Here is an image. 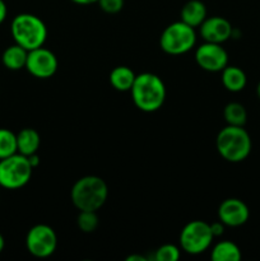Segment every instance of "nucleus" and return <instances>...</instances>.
<instances>
[{
	"label": "nucleus",
	"instance_id": "obj_3",
	"mask_svg": "<svg viewBox=\"0 0 260 261\" xmlns=\"http://www.w3.org/2000/svg\"><path fill=\"white\" fill-rule=\"evenodd\" d=\"M217 150L227 162L239 163L246 160L251 153L252 143L244 126L227 125L217 135Z\"/></svg>",
	"mask_w": 260,
	"mask_h": 261
},
{
	"label": "nucleus",
	"instance_id": "obj_25",
	"mask_svg": "<svg viewBox=\"0 0 260 261\" xmlns=\"http://www.w3.org/2000/svg\"><path fill=\"white\" fill-rule=\"evenodd\" d=\"M7 14H8L7 4H5L4 0H0V24H2V23L5 20Z\"/></svg>",
	"mask_w": 260,
	"mask_h": 261
},
{
	"label": "nucleus",
	"instance_id": "obj_29",
	"mask_svg": "<svg viewBox=\"0 0 260 261\" xmlns=\"http://www.w3.org/2000/svg\"><path fill=\"white\" fill-rule=\"evenodd\" d=\"M4 247H5V240H4V237H3V234L0 233V254L3 252Z\"/></svg>",
	"mask_w": 260,
	"mask_h": 261
},
{
	"label": "nucleus",
	"instance_id": "obj_4",
	"mask_svg": "<svg viewBox=\"0 0 260 261\" xmlns=\"http://www.w3.org/2000/svg\"><path fill=\"white\" fill-rule=\"evenodd\" d=\"M13 40L27 51L41 47L47 38V27L40 17L30 13L15 15L10 24Z\"/></svg>",
	"mask_w": 260,
	"mask_h": 261
},
{
	"label": "nucleus",
	"instance_id": "obj_17",
	"mask_svg": "<svg viewBox=\"0 0 260 261\" xmlns=\"http://www.w3.org/2000/svg\"><path fill=\"white\" fill-rule=\"evenodd\" d=\"M135 73L127 66H116L110 73V83L116 91L127 92L135 81Z\"/></svg>",
	"mask_w": 260,
	"mask_h": 261
},
{
	"label": "nucleus",
	"instance_id": "obj_10",
	"mask_svg": "<svg viewBox=\"0 0 260 261\" xmlns=\"http://www.w3.org/2000/svg\"><path fill=\"white\" fill-rule=\"evenodd\" d=\"M195 61L203 70L217 73L228 65V54L221 43L204 42L196 48Z\"/></svg>",
	"mask_w": 260,
	"mask_h": 261
},
{
	"label": "nucleus",
	"instance_id": "obj_8",
	"mask_svg": "<svg viewBox=\"0 0 260 261\" xmlns=\"http://www.w3.org/2000/svg\"><path fill=\"white\" fill-rule=\"evenodd\" d=\"M25 246L32 256L45 259L51 256L58 247V236L47 224H36L28 231Z\"/></svg>",
	"mask_w": 260,
	"mask_h": 261
},
{
	"label": "nucleus",
	"instance_id": "obj_21",
	"mask_svg": "<svg viewBox=\"0 0 260 261\" xmlns=\"http://www.w3.org/2000/svg\"><path fill=\"white\" fill-rule=\"evenodd\" d=\"M76 224H78L79 229L82 232H84V233H92V232H94L99 224L97 212L79 211L78 218H76Z\"/></svg>",
	"mask_w": 260,
	"mask_h": 261
},
{
	"label": "nucleus",
	"instance_id": "obj_24",
	"mask_svg": "<svg viewBox=\"0 0 260 261\" xmlns=\"http://www.w3.org/2000/svg\"><path fill=\"white\" fill-rule=\"evenodd\" d=\"M211 229H212V233H213L214 237H219V236H222V234H223L224 224L222 223V222L218 219V221L211 224Z\"/></svg>",
	"mask_w": 260,
	"mask_h": 261
},
{
	"label": "nucleus",
	"instance_id": "obj_5",
	"mask_svg": "<svg viewBox=\"0 0 260 261\" xmlns=\"http://www.w3.org/2000/svg\"><path fill=\"white\" fill-rule=\"evenodd\" d=\"M33 167L28 157L15 153L0 160V186L7 190H17L30 182Z\"/></svg>",
	"mask_w": 260,
	"mask_h": 261
},
{
	"label": "nucleus",
	"instance_id": "obj_6",
	"mask_svg": "<svg viewBox=\"0 0 260 261\" xmlns=\"http://www.w3.org/2000/svg\"><path fill=\"white\" fill-rule=\"evenodd\" d=\"M196 35L193 27L184 22L171 23L163 30L160 37V46L166 54L183 55L195 46Z\"/></svg>",
	"mask_w": 260,
	"mask_h": 261
},
{
	"label": "nucleus",
	"instance_id": "obj_2",
	"mask_svg": "<svg viewBox=\"0 0 260 261\" xmlns=\"http://www.w3.org/2000/svg\"><path fill=\"white\" fill-rule=\"evenodd\" d=\"M71 201L78 211L97 212L109 196V188L103 178L94 175L81 177L71 188Z\"/></svg>",
	"mask_w": 260,
	"mask_h": 261
},
{
	"label": "nucleus",
	"instance_id": "obj_9",
	"mask_svg": "<svg viewBox=\"0 0 260 261\" xmlns=\"http://www.w3.org/2000/svg\"><path fill=\"white\" fill-rule=\"evenodd\" d=\"M59 61L53 51L43 46L28 51L25 69L31 75L38 79L51 78L58 71Z\"/></svg>",
	"mask_w": 260,
	"mask_h": 261
},
{
	"label": "nucleus",
	"instance_id": "obj_16",
	"mask_svg": "<svg viewBox=\"0 0 260 261\" xmlns=\"http://www.w3.org/2000/svg\"><path fill=\"white\" fill-rule=\"evenodd\" d=\"M27 56L28 51L18 43H14V45L5 48L4 53H3V65L9 70H20V69L25 68Z\"/></svg>",
	"mask_w": 260,
	"mask_h": 261
},
{
	"label": "nucleus",
	"instance_id": "obj_23",
	"mask_svg": "<svg viewBox=\"0 0 260 261\" xmlns=\"http://www.w3.org/2000/svg\"><path fill=\"white\" fill-rule=\"evenodd\" d=\"M97 3L107 14H116L124 8V0H98Z\"/></svg>",
	"mask_w": 260,
	"mask_h": 261
},
{
	"label": "nucleus",
	"instance_id": "obj_14",
	"mask_svg": "<svg viewBox=\"0 0 260 261\" xmlns=\"http://www.w3.org/2000/svg\"><path fill=\"white\" fill-rule=\"evenodd\" d=\"M41 144V137L38 132H36L32 127H24L17 134V148L18 153L28 155L37 153Z\"/></svg>",
	"mask_w": 260,
	"mask_h": 261
},
{
	"label": "nucleus",
	"instance_id": "obj_7",
	"mask_svg": "<svg viewBox=\"0 0 260 261\" xmlns=\"http://www.w3.org/2000/svg\"><path fill=\"white\" fill-rule=\"evenodd\" d=\"M214 236L211 224L204 221H191L180 233V246L186 254L199 255L211 247Z\"/></svg>",
	"mask_w": 260,
	"mask_h": 261
},
{
	"label": "nucleus",
	"instance_id": "obj_28",
	"mask_svg": "<svg viewBox=\"0 0 260 261\" xmlns=\"http://www.w3.org/2000/svg\"><path fill=\"white\" fill-rule=\"evenodd\" d=\"M127 261H145V257L142 255H132L126 259Z\"/></svg>",
	"mask_w": 260,
	"mask_h": 261
},
{
	"label": "nucleus",
	"instance_id": "obj_26",
	"mask_svg": "<svg viewBox=\"0 0 260 261\" xmlns=\"http://www.w3.org/2000/svg\"><path fill=\"white\" fill-rule=\"evenodd\" d=\"M28 161H30V163H31V166L33 167V170H35V168L40 165V157H38L37 153L28 155Z\"/></svg>",
	"mask_w": 260,
	"mask_h": 261
},
{
	"label": "nucleus",
	"instance_id": "obj_1",
	"mask_svg": "<svg viewBox=\"0 0 260 261\" xmlns=\"http://www.w3.org/2000/svg\"><path fill=\"white\" fill-rule=\"evenodd\" d=\"M130 92L133 102L140 111L154 112L165 103V83L160 76L153 73H142L135 76Z\"/></svg>",
	"mask_w": 260,
	"mask_h": 261
},
{
	"label": "nucleus",
	"instance_id": "obj_22",
	"mask_svg": "<svg viewBox=\"0 0 260 261\" xmlns=\"http://www.w3.org/2000/svg\"><path fill=\"white\" fill-rule=\"evenodd\" d=\"M178 259H180V249L175 245H162L154 251L155 261H177Z\"/></svg>",
	"mask_w": 260,
	"mask_h": 261
},
{
	"label": "nucleus",
	"instance_id": "obj_18",
	"mask_svg": "<svg viewBox=\"0 0 260 261\" xmlns=\"http://www.w3.org/2000/svg\"><path fill=\"white\" fill-rule=\"evenodd\" d=\"M241 257V250L232 241H221L212 249L211 259L213 261H240Z\"/></svg>",
	"mask_w": 260,
	"mask_h": 261
},
{
	"label": "nucleus",
	"instance_id": "obj_20",
	"mask_svg": "<svg viewBox=\"0 0 260 261\" xmlns=\"http://www.w3.org/2000/svg\"><path fill=\"white\" fill-rule=\"evenodd\" d=\"M18 153L17 134L9 129L0 127V160Z\"/></svg>",
	"mask_w": 260,
	"mask_h": 261
},
{
	"label": "nucleus",
	"instance_id": "obj_27",
	"mask_svg": "<svg viewBox=\"0 0 260 261\" xmlns=\"http://www.w3.org/2000/svg\"><path fill=\"white\" fill-rule=\"evenodd\" d=\"M71 2L79 5H88V4H94V3H97L98 0H71Z\"/></svg>",
	"mask_w": 260,
	"mask_h": 261
},
{
	"label": "nucleus",
	"instance_id": "obj_13",
	"mask_svg": "<svg viewBox=\"0 0 260 261\" xmlns=\"http://www.w3.org/2000/svg\"><path fill=\"white\" fill-rule=\"evenodd\" d=\"M181 22L190 27H199L206 18V8L200 0H189L180 13Z\"/></svg>",
	"mask_w": 260,
	"mask_h": 261
},
{
	"label": "nucleus",
	"instance_id": "obj_15",
	"mask_svg": "<svg viewBox=\"0 0 260 261\" xmlns=\"http://www.w3.org/2000/svg\"><path fill=\"white\" fill-rule=\"evenodd\" d=\"M246 74L239 66L227 65L222 70V84H223L227 91L232 92V93L241 92L246 87Z\"/></svg>",
	"mask_w": 260,
	"mask_h": 261
},
{
	"label": "nucleus",
	"instance_id": "obj_11",
	"mask_svg": "<svg viewBox=\"0 0 260 261\" xmlns=\"http://www.w3.org/2000/svg\"><path fill=\"white\" fill-rule=\"evenodd\" d=\"M249 206L236 198L226 199L218 208V219L227 227L244 226L249 221Z\"/></svg>",
	"mask_w": 260,
	"mask_h": 261
},
{
	"label": "nucleus",
	"instance_id": "obj_12",
	"mask_svg": "<svg viewBox=\"0 0 260 261\" xmlns=\"http://www.w3.org/2000/svg\"><path fill=\"white\" fill-rule=\"evenodd\" d=\"M200 30V36L205 42L213 43H223L233 36V28L232 24L223 17H214L205 18L203 23L199 25Z\"/></svg>",
	"mask_w": 260,
	"mask_h": 261
},
{
	"label": "nucleus",
	"instance_id": "obj_19",
	"mask_svg": "<svg viewBox=\"0 0 260 261\" xmlns=\"http://www.w3.org/2000/svg\"><path fill=\"white\" fill-rule=\"evenodd\" d=\"M223 116L227 125L232 126H245L247 121V111L244 105L239 102H229L223 110Z\"/></svg>",
	"mask_w": 260,
	"mask_h": 261
},
{
	"label": "nucleus",
	"instance_id": "obj_30",
	"mask_svg": "<svg viewBox=\"0 0 260 261\" xmlns=\"http://www.w3.org/2000/svg\"><path fill=\"white\" fill-rule=\"evenodd\" d=\"M256 94H257V97H259V99H260V82L257 83V86H256Z\"/></svg>",
	"mask_w": 260,
	"mask_h": 261
}]
</instances>
